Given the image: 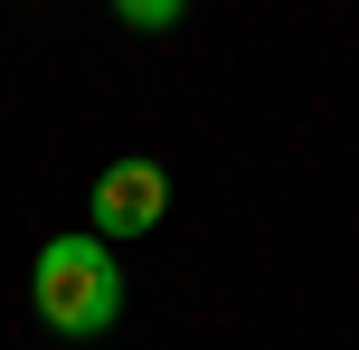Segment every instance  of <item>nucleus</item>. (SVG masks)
Returning <instances> with one entry per match:
<instances>
[{"instance_id":"obj_1","label":"nucleus","mask_w":359,"mask_h":350,"mask_svg":"<svg viewBox=\"0 0 359 350\" xmlns=\"http://www.w3.org/2000/svg\"><path fill=\"white\" fill-rule=\"evenodd\" d=\"M29 294H38V322L57 341H104L123 322V265H114V246L95 227L86 237H48L29 265Z\"/></svg>"},{"instance_id":"obj_2","label":"nucleus","mask_w":359,"mask_h":350,"mask_svg":"<svg viewBox=\"0 0 359 350\" xmlns=\"http://www.w3.org/2000/svg\"><path fill=\"white\" fill-rule=\"evenodd\" d=\"M95 237L104 246H123V237H142V227H161V208H170V170L161 161H114V170H95Z\"/></svg>"},{"instance_id":"obj_3","label":"nucleus","mask_w":359,"mask_h":350,"mask_svg":"<svg viewBox=\"0 0 359 350\" xmlns=\"http://www.w3.org/2000/svg\"><path fill=\"white\" fill-rule=\"evenodd\" d=\"M114 19H123V29H170L180 0H114Z\"/></svg>"}]
</instances>
